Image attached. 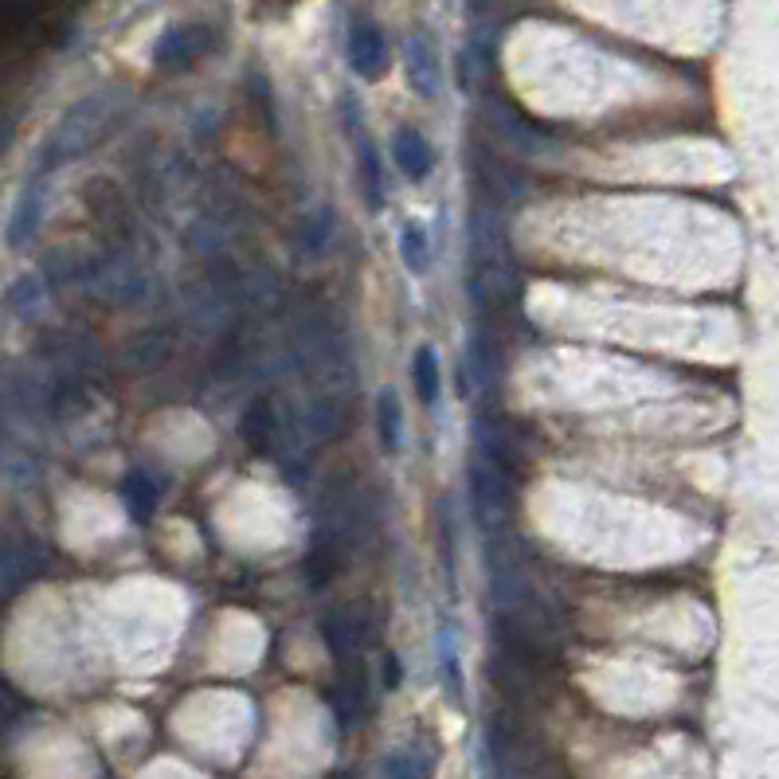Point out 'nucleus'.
I'll list each match as a JSON object with an SVG mask.
<instances>
[{
    "label": "nucleus",
    "mask_w": 779,
    "mask_h": 779,
    "mask_svg": "<svg viewBox=\"0 0 779 779\" xmlns=\"http://www.w3.org/2000/svg\"><path fill=\"white\" fill-rule=\"evenodd\" d=\"M110 118H114V98L110 95L83 98V102L71 107L67 114H63V122H59V126L48 134V141H44V157H39V169L48 173V169L71 165L75 157H83L90 146H95L98 137L107 134Z\"/></svg>",
    "instance_id": "1"
},
{
    "label": "nucleus",
    "mask_w": 779,
    "mask_h": 779,
    "mask_svg": "<svg viewBox=\"0 0 779 779\" xmlns=\"http://www.w3.org/2000/svg\"><path fill=\"white\" fill-rule=\"evenodd\" d=\"M514 474L490 467L482 458L470 462V502H474L478 521L486 529H502L514 514Z\"/></svg>",
    "instance_id": "2"
},
{
    "label": "nucleus",
    "mask_w": 779,
    "mask_h": 779,
    "mask_svg": "<svg viewBox=\"0 0 779 779\" xmlns=\"http://www.w3.org/2000/svg\"><path fill=\"white\" fill-rule=\"evenodd\" d=\"M322 643L337 663H353L369 643V619L361 607H333L322 615Z\"/></svg>",
    "instance_id": "3"
},
{
    "label": "nucleus",
    "mask_w": 779,
    "mask_h": 779,
    "mask_svg": "<svg viewBox=\"0 0 779 779\" xmlns=\"http://www.w3.org/2000/svg\"><path fill=\"white\" fill-rule=\"evenodd\" d=\"M349 63L361 78H381L388 71V39L369 16L357 20L349 32Z\"/></svg>",
    "instance_id": "4"
},
{
    "label": "nucleus",
    "mask_w": 779,
    "mask_h": 779,
    "mask_svg": "<svg viewBox=\"0 0 779 779\" xmlns=\"http://www.w3.org/2000/svg\"><path fill=\"white\" fill-rule=\"evenodd\" d=\"M208 28H196V24H181V28H169L165 36L157 39L153 48V63L157 67H185L196 55L208 51Z\"/></svg>",
    "instance_id": "5"
},
{
    "label": "nucleus",
    "mask_w": 779,
    "mask_h": 779,
    "mask_svg": "<svg viewBox=\"0 0 779 779\" xmlns=\"http://www.w3.org/2000/svg\"><path fill=\"white\" fill-rule=\"evenodd\" d=\"M392 157H396V169L408 176V181H423V176L431 173V165H435L431 141L411 126L396 129V137H392Z\"/></svg>",
    "instance_id": "6"
},
{
    "label": "nucleus",
    "mask_w": 779,
    "mask_h": 779,
    "mask_svg": "<svg viewBox=\"0 0 779 779\" xmlns=\"http://www.w3.org/2000/svg\"><path fill=\"white\" fill-rule=\"evenodd\" d=\"M330 705L337 713V721L349 729L364 717V705H369V682H364L361 670H345L330 690Z\"/></svg>",
    "instance_id": "7"
},
{
    "label": "nucleus",
    "mask_w": 779,
    "mask_h": 779,
    "mask_svg": "<svg viewBox=\"0 0 779 779\" xmlns=\"http://www.w3.org/2000/svg\"><path fill=\"white\" fill-rule=\"evenodd\" d=\"M239 435L251 450L267 455L274 447V438H279V416H274V404L271 399H255L247 404L244 419H239Z\"/></svg>",
    "instance_id": "8"
},
{
    "label": "nucleus",
    "mask_w": 779,
    "mask_h": 779,
    "mask_svg": "<svg viewBox=\"0 0 779 779\" xmlns=\"http://www.w3.org/2000/svg\"><path fill=\"white\" fill-rule=\"evenodd\" d=\"M39 220H44V193H39V185L24 188L16 200V208H12L9 224H4V239H9V247H20L28 244L32 235H36Z\"/></svg>",
    "instance_id": "9"
},
{
    "label": "nucleus",
    "mask_w": 779,
    "mask_h": 779,
    "mask_svg": "<svg viewBox=\"0 0 779 779\" xmlns=\"http://www.w3.org/2000/svg\"><path fill=\"white\" fill-rule=\"evenodd\" d=\"M122 497H126V509L134 514V521H149L161 502V490H157V478L146 470H129L126 482H122Z\"/></svg>",
    "instance_id": "10"
},
{
    "label": "nucleus",
    "mask_w": 779,
    "mask_h": 779,
    "mask_svg": "<svg viewBox=\"0 0 779 779\" xmlns=\"http://www.w3.org/2000/svg\"><path fill=\"white\" fill-rule=\"evenodd\" d=\"M376 435H381L384 455H396L399 443H404V408H399V396L392 388H384L376 399Z\"/></svg>",
    "instance_id": "11"
},
{
    "label": "nucleus",
    "mask_w": 779,
    "mask_h": 779,
    "mask_svg": "<svg viewBox=\"0 0 779 779\" xmlns=\"http://www.w3.org/2000/svg\"><path fill=\"white\" fill-rule=\"evenodd\" d=\"M411 381H416V396L435 408L438 392H443V372H438V357L431 345H419L416 349V364H411Z\"/></svg>",
    "instance_id": "12"
},
{
    "label": "nucleus",
    "mask_w": 779,
    "mask_h": 779,
    "mask_svg": "<svg viewBox=\"0 0 779 779\" xmlns=\"http://www.w3.org/2000/svg\"><path fill=\"white\" fill-rule=\"evenodd\" d=\"M333 239V212L330 208H310L298 224V247L306 255H322Z\"/></svg>",
    "instance_id": "13"
},
{
    "label": "nucleus",
    "mask_w": 779,
    "mask_h": 779,
    "mask_svg": "<svg viewBox=\"0 0 779 779\" xmlns=\"http://www.w3.org/2000/svg\"><path fill=\"white\" fill-rule=\"evenodd\" d=\"M408 78H411V87H416L419 95H428V98L438 95L435 55H431V48H423V39H411V48H408Z\"/></svg>",
    "instance_id": "14"
},
{
    "label": "nucleus",
    "mask_w": 779,
    "mask_h": 779,
    "mask_svg": "<svg viewBox=\"0 0 779 779\" xmlns=\"http://www.w3.org/2000/svg\"><path fill=\"white\" fill-rule=\"evenodd\" d=\"M361 193H364V205H369L372 212H381L384 208V176H381V157H376L369 137L361 141Z\"/></svg>",
    "instance_id": "15"
},
{
    "label": "nucleus",
    "mask_w": 779,
    "mask_h": 779,
    "mask_svg": "<svg viewBox=\"0 0 779 779\" xmlns=\"http://www.w3.org/2000/svg\"><path fill=\"white\" fill-rule=\"evenodd\" d=\"M399 259H404V267H408L411 274H423L431 263V247H428V232L416 224L404 227V235H399Z\"/></svg>",
    "instance_id": "16"
},
{
    "label": "nucleus",
    "mask_w": 779,
    "mask_h": 779,
    "mask_svg": "<svg viewBox=\"0 0 779 779\" xmlns=\"http://www.w3.org/2000/svg\"><path fill=\"white\" fill-rule=\"evenodd\" d=\"M4 302H9L12 313H20V318H28V313L39 310V302H44V286H39L36 274H24V279H16V283L9 286V294H4Z\"/></svg>",
    "instance_id": "17"
},
{
    "label": "nucleus",
    "mask_w": 779,
    "mask_h": 779,
    "mask_svg": "<svg viewBox=\"0 0 779 779\" xmlns=\"http://www.w3.org/2000/svg\"><path fill=\"white\" fill-rule=\"evenodd\" d=\"M384 779H428V768H423V761H419L416 752L396 749L388 752V761H384Z\"/></svg>",
    "instance_id": "18"
},
{
    "label": "nucleus",
    "mask_w": 779,
    "mask_h": 779,
    "mask_svg": "<svg viewBox=\"0 0 779 779\" xmlns=\"http://www.w3.org/2000/svg\"><path fill=\"white\" fill-rule=\"evenodd\" d=\"M443 673H447V693L450 697H462V670L455 666V646L447 643V634H443Z\"/></svg>",
    "instance_id": "19"
},
{
    "label": "nucleus",
    "mask_w": 779,
    "mask_h": 779,
    "mask_svg": "<svg viewBox=\"0 0 779 779\" xmlns=\"http://www.w3.org/2000/svg\"><path fill=\"white\" fill-rule=\"evenodd\" d=\"M388 685H399V663L388 658Z\"/></svg>",
    "instance_id": "20"
}]
</instances>
